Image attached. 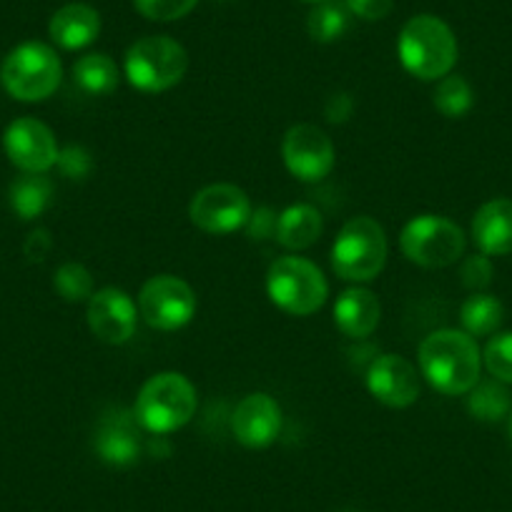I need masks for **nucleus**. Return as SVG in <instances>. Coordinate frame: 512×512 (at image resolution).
Instances as JSON below:
<instances>
[{
	"mask_svg": "<svg viewBox=\"0 0 512 512\" xmlns=\"http://www.w3.org/2000/svg\"><path fill=\"white\" fill-rule=\"evenodd\" d=\"M56 166L61 169L63 176L81 181V179H86V176L93 171V156H91V151L86 149V146L68 144L66 149L58 151Z\"/></svg>",
	"mask_w": 512,
	"mask_h": 512,
	"instance_id": "7c9ffc66",
	"label": "nucleus"
},
{
	"mask_svg": "<svg viewBox=\"0 0 512 512\" xmlns=\"http://www.w3.org/2000/svg\"><path fill=\"white\" fill-rule=\"evenodd\" d=\"M53 241H51V234H48L46 229H36L33 234H28L26 239V256H31V259H43V256L51 251Z\"/></svg>",
	"mask_w": 512,
	"mask_h": 512,
	"instance_id": "f704fd0d",
	"label": "nucleus"
},
{
	"mask_svg": "<svg viewBox=\"0 0 512 512\" xmlns=\"http://www.w3.org/2000/svg\"><path fill=\"white\" fill-rule=\"evenodd\" d=\"M141 425L136 422L134 410H111L98 420L93 450L106 465L131 467L141 457Z\"/></svg>",
	"mask_w": 512,
	"mask_h": 512,
	"instance_id": "dca6fc26",
	"label": "nucleus"
},
{
	"mask_svg": "<svg viewBox=\"0 0 512 512\" xmlns=\"http://www.w3.org/2000/svg\"><path fill=\"white\" fill-rule=\"evenodd\" d=\"M382 319V304L377 294L367 287L344 289L334 302V324L349 339H367Z\"/></svg>",
	"mask_w": 512,
	"mask_h": 512,
	"instance_id": "a211bd4d",
	"label": "nucleus"
},
{
	"mask_svg": "<svg viewBox=\"0 0 512 512\" xmlns=\"http://www.w3.org/2000/svg\"><path fill=\"white\" fill-rule=\"evenodd\" d=\"M267 294L277 309L309 317L327 304L329 284L322 269L304 256H279L267 272Z\"/></svg>",
	"mask_w": 512,
	"mask_h": 512,
	"instance_id": "0eeeda50",
	"label": "nucleus"
},
{
	"mask_svg": "<svg viewBox=\"0 0 512 512\" xmlns=\"http://www.w3.org/2000/svg\"><path fill=\"white\" fill-rule=\"evenodd\" d=\"M139 314L151 329L159 332H176L184 329L196 317V292L189 282L174 274H156L141 287Z\"/></svg>",
	"mask_w": 512,
	"mask_h": 512,
	"instance_id": "1a4fd4ad",
	"label": "nucleus"
},
{
	"mask_svg": "<svg viewBox=\"0 0 512 512\" xmlns=\"http://www.w3.org/2000/svg\"><path fill=\"white\" fill-rule=\"evenodd\" d=\"M502 319H505V307H502L500 299L487 292H475L460 307L462 332H467L475 339L497 334Z\"/></svg>",
	"mask_w": 512,
	"mask_h": 512,
	"instance_id": "4be33fe9",
	"label": "nucleus"
},
{
	"mask_svg": "<svg viewBox=\"0 0 512 512\" xmlns=\"http://www.w3.org/2000/svg\"><path fill=\"white\" fill-rule=\"evenodd\" d=\"M344 6L352 16L362 18V21H382L390 16L395 0H344Z\"/></svg>",
	"mask_w": 512,
	"mask_h": 512,
	"instance_id": "2f4dec72",
	"label": "nucleus"
},
{
	"mask_svg": "<svg viewBox=\"0 0 512 512\" xmlns=\"http://www.w3.org/2000/svg\"><path fill=\"white\" fill-rule=\"evenodd\" d=\"M472 241L487 256L512 254V199H490L472 216Z\"/></svg>",
	"mask_w": 512,
	"mask_h": 512,
	"instance_id": "f3484780",
	"label": "nucleus"
},
{
	"mask_svg": "<svg viewBox=\"0 0 512 512\" xmlns=\"http://www.w3.org/2000/svg\"><path fill=\"white\" fill-rule=\"evenodd\" d=\"M277 216L269 206H259V209L251 211L249 221H246L244 229L249 231L251 239H269V236L277 234Z\"/></svg>",
	"mask_w": 512,
	"mask_h": 512,
	"instance_id": "473e14b6",
	"label": "nucleus"
},
{
	"mask_svg": "<svg viewBox=\"0 0 512 512\" xmlns=\"http://www.w3.org/2000/svg\"><path fill=\"white\" fill-rule=\"evenodd\" d=\"M139 304L118 287H103L91 294L86 304V322L93 337L103 344H126L136 334Z\"/></svg>",
	"mask_w": 512,
	"mask_h": 512,
	"instance_id": "ddd939ff",
	"label": "nucleus"
},
{
	"mask_svg": "<svg viewBox=\"0 0 512 512\" xmlns=\"http://www.w3.org/2000/svg\"><path fill=\"white\" fill-rule=\"evenodd\" d=\"M432 103H435V108L445 118H462L475 106V91L467 83V78L450 73V76L437 81L435 93H432Z\"/></svg>",
	"mask_w": 512,
	"mask_h": 512,
	"instance_id": "393cba45",
	"label": "nucleus"
},
{
	"mask_svg": "<svg viewBox=\"0 0 512 512\" xmlns=\"http://www.w3.org/2000/svg\"><path fill=\"white\" fill-rule=\"evenodd\" d=\"M492 277H495V269H492L490 256L487 254H472L465 256L460 264V282L462 287L475 292H485L492 284Z\"/></svg>",
	"mask_w": 512,
	"mask_h": 512,
	"instance_id": "c756f323",
	"label": "nucleus"
},
{
	"mask_svg": "<svg viewBox=\"0 0 512 512\" xmlns=\"http://www.w3.org/2000/svg\"><path fill=\"white\" fill-rule=\"evenodd\" d=\"M199 407L196 387L181 372H159L144 382L134 402L141 430L164 437L189 425Z\"/></svg>",
	"mask_w": 512,
	"mask_h": 512,
	"instance_id": "f03ea898",
	"label": "nucleus"
},
{
	"mask_svg": "<svg viewBox=\"0 0 512 512\" xmlns=\"http://www.w3.org/2000/svg\"><path fill=\"white\" fill-rule=\"evenodd\" d=\"M420 374L432 390L447 397H462L480 382L482 349L462 329H437L427 334L417 352Z\"/></svg>",
	"mask_w": 512,
	"mask_h": 512,
	"instance_id": "f257e3e1",
	"label": "nucleus"
},
{
	"mask_svg": "<svg viewBox=\"0 0 512 512\" xmlns=\"http://www.w3.org/2000/svg\"><path fill=\"white\" fill-rule=\"evenodd\" d=\"M510 392L502 382L492 379H480V382L467 392V412L480 422H500L502 417L510 415Z\"/></svg>",
	"mask_w": 512,
	"mask_h": 512,
	"instance_id": "b1692460",
	"label": "nucleus"
},
{
	"mask_svg": "<svg viewBox=\"0 0 512 512\" xmlns=\"http://www.w3.org/2000/svg\"><path fill=\"white\" fill-rule=\"evenodd\" d=\"M48 36L63 51H81L101 36V16L88 3H68L51 16Z\"/></svg>",
	"mask_w": 512,
	"mask_h": 512,
	"instance_id": "6ab92c4d",
	"label": "nucleus"
},
{
	"mask_svg": "<svg viewBox=\"0 0 512 512\" xmlns=\"http://www.w3.org/2000/svg\"><path fill=\"white\" fill-rule=\"evenodd\" d=\"M349 16L347 6H339L334 0L327 3H319L312 8L307 18V31L312 36V41L317 43H334L349 31Z\"/></svg>",
	"mask_w": 512,
	"mask_h": 512,
	"instance_id": "a878e982",
	"label": "nucleus"
},
{
	"mask_svg": "<svg viewBox=\"0 0 512 512\" xmlns=\"http://www.w3.org/2000/svg\"><path fill=\"white\" fill-rule=\"evenodd\" d=\"M482 367L497 382L512 384V332H497L482 349Z\"/></svg>",
	"mask_w": 512,
	"mask_h": 512,
	"instance_id": "cd10ccee",
	"label": "nucleus"
},
{
	"mask_svg": "<svg viewBox=\"0 0 512 512\" xmlns=\"http://www.w3.org/2000/svg\"><path fill=\"white\" fill-rule=\"evenodd\" d=\"M387 251L384 226L372 216H352L332 244V269L344 282L367 284L382 274Z\"/></svg>",
	"mask_w": 512,
	"mask_h": 512,
	"instance_id": "20e7f679",
	"label": "nucleus"
},
{
	"mask_svg": "<svg viewBox=\"0 0 512 512\" xmlns=\"http://www.w3.org/2000/svg\"><path fill=\"white\" fill-rule=\"evenodd\" d=\"M199 0H134V8L144 18L156 23L179 21V18L189 16L196 8Z\"/></svg>",
	"mask_w": 512,
	"mask_h": 512,
	"instance_id": "c85d7f7f",
	"label": "nucleus"
},
{
	"mask_svg": "<svg viewBox=\"0 0 512 512\" xmlns=\"http://www.w3.org/2000/svg\"><path fill=\"white\" fill-rule=\"evenodd\" d=\"M302 3H312V6H319V3H327V0H302Z\"/></svg>",
	"mask_w": 512,
	"mask_h": 512,
	"instance_id": "e433bc0d",
	"label": "nucleus"
},
{
	"mask_svg": "<svg viewBox=\"0 0 512 512\" xmlns=\"http://www.w3.org/2000/svg\"><path fill=\"white\" fill-rule=\"evenodd\" d=\"M507 435H510V442H512V412L510 417H507Z\"/></svg>",
	"mask_w": 512,
	"mask_h": 512,
	"instance_id": "c9c22d12",
	"label": "nucleus"
},
{
	"mask_svg": "<svg viewBox=\"0 0 512 512\" xmlns=\"http://www.w3.org/2000/svg\"><path fill=\"white\" fill-rule=\"evenodd\" d=\"M63 81L58 53L41 41H26L13 48L0 66V83L16 101L38 103L51 98Z\"/></svg>",
	"mask_w": 512,
	"mask_h": 512,
	"instance_id": "423d86ee",
	"label": "nucleus"
},
{
	"mask_svg": "<svg viewBox=\"0 0 512 512\" xmlns=\"http://www.w3.org/2000/svg\"><path fill=\"white\" fill-rule=\"evenodd\" d=\"M420 377L415 364L400 354H379L364 374L369 395L392 410H407L420 400Z\"/></svg>",
	"mask_w": 512,
	"mask_h": 512,
	"instance_id": "4468645a",
	"label": "nucleus"
},
{
	"mask_svg": "<svg viewBox=\"0 0 512 512\" xmlns=\"http://www.w3.org/2000/svg\"><path fill=\"white\" fill-rule=\"evenodd\" d=\"M249 194L236 184H209L196 191L189 204V219L199 231L211 236H226L244 229L249 221Z\"/></svg>",
	"mask_w": 512,
	"mask_h": 512,
	"instance_id": "9d476101",
	"label": "nucleus"
},
{
	"mask_svg": "<svg viewBox=\"0 0 512 512\" xmlns=\"http://www.w3.org/2000/svg\"><path fill=\"white\" fill-rule=\"evenodd\" d=\"M231 432L239 445L264 450L274 445L282 432V407L267 392H251L236 405L231 415Z\"/></svg>",
	"mask_w": 512,
	"mask_h": 512,
	"instance_id": "2eb2a0df",
	"label": "nucleus"
},
{
	"mask_svg": "<svg viewBox=\"0 0 512 512\" xmlns=\"http://www.w3.org/2000/svg\"><path fill=\"white\" fill-rule=\"evenodd\" d=\"M8 161L23 174H48L58 161L56 134L33 116L16 118L3 134Z\"/></svg>",
	"mask_w": 512,
	"mask_h": 512,
	"instance_id": "f8f14e48",
	"label": "nucleus"
},
{
	"mask_svg": "<svg viewBox=\"0 0 512 512\" xmlns=\"http://www.w3.org/2000/svg\"><path fill=\"white\" fill-rule=\"evenodd\" d=\"M282 159L289 174L307 184L327 179L337 164L334 141L314 123H297L284 134Z\"/></svg>",
	"mask_w": 512,
	"mask_h": 512,
	"instance_id": "9b49d317",
	"label": "nucleus"
},
{
	"mask_svg": "<svg viewBox=\"0 0 512 512\" xmlns=\"http://www.w3.org/2000/svg\"><path fill=\"white\" fill-rule=\"evenodd\" d=\"M354 101L347 96V93H334L327 101V108H324V116H327L329 123H344L349 116H352Z\"/></svg>",
	"mask_w": 512,
	"mask_h": 512,
	"instance_id": "72a5a7b5",
	"label": "nucleus"
},
{
	"mask_svg": "<svg viewBox=\"0 0 512 512\" xmlns=\"http://www.w3.org/2000/svg\"><path fill=\"white\" fill-rule=\"evenodd\" d=\"M457 38L437 16H415L402 26L397 56L402 68L420 81H440L450 76L457 63Z\"/></svg>",
	"mask_w": 512,
	"mask_h": 512,
	"instance_id": "7ed1b4c3",
	"label": "nucleus"
},
{
	"mask_svg": "<svg viewBox=\"0 0 512 512\" xmlns=\"http://www.w3.org/2000/svg\"><path fill=\"white\" fill-rule=\"evenodd\" d=\"M467 236L455 221L437 214H420L405 224L400 251L407 262L422 269H445L465 256Z\"/></svg>",
	"mask_w": 512,
	"mask_h": 512,
	"instance_id": "6e6552de",
	"label": "nucleus"
},
{
	"mask_svg": "<svg viewBox=\"0 0 512 512\" xmlns=\"http://www.w3.org/2000/svg\"><path fill=\"white\" fill-rule=\"evenodd\" d=\"M121 73L106 53H86L73 63V83L88 96H108L118 88Z\"/></svg>",
	"mask_w": 512,
	"mask_h": 512,
	"instance_id": "412c9836",
	"label": "nucleus"
},
{
	"mask_svg": "<svg viewBox=\"0 0 512 512\" xmlns=\"http://www.w3.org/2000/svg\"><path fill=\"white\" fill-rule=\"evenodd\" d=\"M189 53L176 38L146 36L131 43L123 58L126 81L141 93H164L184 81Z\"/></svg>",
	"mask_w": 512,
	"mask_h": 512,
	"instance_id": "39448f33",
	"label": "nucleus"
},
{
	"mask_svg": "<svg viewBox=\"0 0 512 512\" xmlns=\"http://www.w3.org/2000/svg\"><path fill=\"white\" fill-rule=\"evenodd\" d=\"M324 231V219L317 206L292 204L277 216V234L274 239L289 251H304L319 241Z\"/></svg>",
	"mask_w": 512,
	"mask_h": 512,
	"instance_id": "aec40b11",
	"label": "nucleus"
},
{
	"mask_svg": "<svg viewBox=\"0 0 512 512\" xmlns=\"http://www.w3.org/2000/svg\"><path fill=\"white\" fill-rule=\"evenodd\" d=\"M53 287L66 302H88L91 294L96 292L93 289V274L78 262L61 264L53 274Z\"/></svg>",
	"mask_w": 512,
	"mask_h": 512,
	"instance_id": "bb28decb",
	"label": "nucleus"
},
{
	"mask_svg": "<svg viewBox=\"0 0 512 512\" xmlns=\"http://www.w3.org/2000/svg\"><path fill=\"white\" fill-rule=\"evenodd\" d=\"M53 201V181L46 174H23L11 186V206L23 221L38 219Z\"/></svg>",
	"mask_w": 512,
	"mask_h": 512,
	"instance_id": "5701e85b",
	"label": "nucleus"
}]
</instances>
